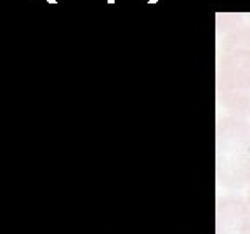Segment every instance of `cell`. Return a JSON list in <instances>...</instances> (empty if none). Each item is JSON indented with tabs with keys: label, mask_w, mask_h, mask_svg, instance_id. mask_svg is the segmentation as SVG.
<instances>
[{
	"label": "cell",
	"mask_w": 250,
	"mask_h": 234,
	"mask_svg": "<svg viewBox=\"0 0 250 234\" xmlns=\"http://www.w3.org/2000/svg\"><path fill=\"white\" fill-rule=\"evenodd\" d=\"M245 130L226 129L221 140V167L219 176L224 186L238 187L250 176V142Z\"/></svg>",
	"instance_id": "6da1fadb"
},
{
	"label": "cell",
	"mask_w": 250,
	"mask_h": 234,
	"mask_svg": "<svg viewBox=\"0 0 250 234\" xmlns=\"http://www.w3.org/2000/svg\"><path fill=\"white\" fill-rule=\"evenodd\" d=\"M215 234H250V207L242 198H224L215 208Z\"/></svg>",
	"instance_id": "7a4b0ae2"
},
{
	"label": "cell",
	"mask_w": 250,
	"mask_h": 234,
	"mask_svg": "<svg viewBox=\"0 0 250 234\" xmlns=\"http://www.w3.org/2000/svg\"><path fill=\"white\" fill-rule=\"evenodd\" d=\"M158 2H160V0H148L149 5H155V4H158Z\"/></svg>",
	"instance_id": "3957f363"
},
{
	"label": "cell",
	"mask_w": 250,
	"mask_h": 234,
	"mask_svg": "<svg viewBox=\"0 0 250 234\" xmlns=\"http://www.w3.org/2000/svg\"><path fill=\"white\" fill-rule=\"evenodd\" d=\"M45 2H49V4H52V5L58 4V0H45Z\"/></svg>",
	"instance_id": "277c9868"
},
{
	"label": "cell",
	"mask_w": 250,
	"mask_h": 234,
	"mask_svg": "<svg viewBox=\"0 0 250 234\" xmlns=\"http://www.w3.org/2000/svg\"><path fill=\"white\" fill-rule=\"evenodd\" d=\"M247 203H249V207H250V187H249V198H247Z\"/></svg>",
	"instance_id": "5b68a950"
},
{
	"label": "cell",
	"mask_w": 250,
	"mask_h": 234,
	"mask_svg": "<svg viewBox=\"0 0 250 234\" xmlns=\"http://www.w3.org/2000/svg\"><path fill=\"white\" fill-rule=\"evenodd\" d=\"M106 2H108V4H115V0H106Z\"/></svg>",
	"instance_id": "8992f818"
}]
</instances>
